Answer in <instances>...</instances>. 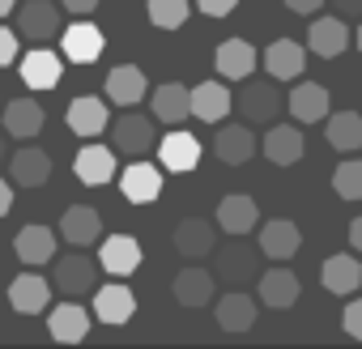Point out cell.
I'll use <instances>...</instances> for the list:
<instances>
[{"label":"cell","mask_w":362,"mask_h":349,"mask_svg":"<svg viewBox=\"0 0 362 349\" xmlns=\"http://www.w3.org/2000/svg\"><path fill=\"white\" fill-rule=\"evenodd\" d=\"M94 281H98V264L90 260V256H60L56 260V268H52V285L64 294V298H81V294H90L94 290Z\"/></svg>","instance_id":"cell-5"},{"label":"cell","mask_w":362,"mask_h":349,"mask_svg":"<svg viewBox=\"0 0 362 349\" xmlns=\"http://www.w3.org/2000/svg\"><path fill=\"white\" fill-rule=\"evenodd\" d=\"M0 119H5V132H9V136H22V141L39 136L43 124H47V115H43V107H39L35 98H13V102H5V107H0Z\"/></svg>","instance_id":"cell-29"},{"label":"cell","mask_w":362,"mask_h":349,"mask_svg":"<svg viewBox=\"0 0 362 349\" xmlns=\"http://www.w3.org/2000/svg\"><path fill=\"white\" fill-rule=\"evenodd\" d=\"M349 247H354V252L362 256V213H358V218L349 222Z\"/></svg>","instance_id":"cell-45"},{"label":"cell","mask_w":362,"mask_h":349,"mask_svg":"<svg viewBox=\"0 0 362 349\" xmlns=\"http://www.w3.org/2000/svg\"><path fill=\"white\" fill-rule=\"evenodd\" d=\"M260 64H264V73H269L273 81H294V77L303 73V64H307V52H303V43H294V39H277V43L264 47Z\"/></svg>","instance_id":"cell-19"},{"label":"cell","mask_w":362,"mask_h":349,"mask_svg":"<svg viewBox=\"0 0 362 349\" xmlns=\"http://www.w3.org/2000/svg\"><path fill=\"white\" fill-rule=\"evenodd\" d=\"M235 5H239V0H197V9L209 13V18H230Z\"/></svg>","instance_id":"cell-41"},{"label":"cell","mask_w":362,"mask_h":349,"mask_svg":"<svg viewBox=\"0 0 362 349\" xmlns=\"http://www.w3.org/2000/svg\"><path fill=\"white\" fill-rule=\"evenodd\" d=\"M60 5H52V0H26V5L18 9V30L35 43H47L60 35Z\"/></svg>","instance_id":"cell-12"},{"label":"cell","mask_w":362,"mask_h":349,"mask_svg":"<svg viewBox=\"0 0 362 349\" xmlns=\"http://www.w3.org/2000/svg\"><path fill=\"white\" fill-rule=\"evenodd\" d=\"M354 43H358V52H362V18H358V30H354Z\"/></svg>","instance_id":"cell-49"},{"label":"cell","mask_w":362,"mask_h":349,"mask_svg":"<svg viewBox=\"0 0 362 349\" xmlns=\"http://www.w3.org/2000/svg\"><path fill=\"white\" fill-rule=\"evenodd\" d=\"M286 9L298 13V18H315V13L324 9V0H286Z\"/></svg>","instance_id":"cell-42"},{"label":"cell","mask_w":362,"mask_h":349,"mask_svg":"<svg viewBox=\"0 0 362 349\" xmlns=\"http://www.w3.org/2000/svg\"><path fill=\"white\" fill-rule=\"evenodd\" d=\"M60 239L73 243V247H90V243H98V239H103V213L90 209V205H73V209H64V218H60Z\"/></svg>","instance_id":"cell-21"},{"label":"cell","mask_w":362,"mask_h":349,"mask_svg":"<svg viewBox=\"0 0 362 349\" xmlns=\"http://www.w3.org/2000/svg\"><path fill=\"white\" fill-rule=\"evenodd\" d=\"M341 324H345V332H349L354 341H362V298L349 294V307L341 311Z\"/></svg>","instance_id":"cell-39"},{"label":"cell","mask_w":362,"mask_h":349,"mask_svg":"<svg viewBox=\"0 0 362 349\" xmlns=\"http://www.w3.org/2000/svg\"><path fill=\"white\" fill-rule=\"evenodd\" d=\"M111 145H115L119 153H128V158H145V153L158 145L153 119H149V115H136V111L119 115V119L111 124Z\"/></svg>","instance_id":"cell-4"},{"label":"cell","mask_w":362,"mask_h":349,"mask_svg":"<svg viewBox=\"0 0 362 349\" xmlns=\"http://www.w3.org/2000/svg\"><path fill=\"white\" fill-rule=\"evenodd\" d=\"M13 9H18V0H0V18H9Z\"/></svg>","instance_id":"cell-47"},{"label":"cell","mask_w":362,"mask_h":349,"mask_svg":"<svg viewBox=\"0 0 362 349\" xmlns=\"http://www.w3.org/2000/svg\"><path fill=\"white\" fill-rule=\"evenodd\" d=\"M149 107H153V119L166 124V128H179L192 111H188V85H179V81H166L149 94Z\"/></svg>","instance_id":"cell-34"},{"label":"cell","mask_w":362,"mask_h":349,"mask_svg":"<svg viewBox=\"0 0 362 349\" xmlns=\"http://www.w3.org/2000/svg\"><path fill=\"white\" fill-rule=\"evenodd\" d=\"M13 252L22 264H47L56 256V230L52 226H22L13 239Z\"/></svg>","instance_id":"cell-35"},{"label":"cell","mask_w":362,"mask_h":349,"mask_svg":"<svg viewBox=\"0 0 362 349\" xmlns=\"http://www.w3.org/2000/svg\"><path fill=\"white\" fill-rule=\"evenodd\" d=\"M320 281H324L328 294L349 298V294L362 290V260L358 256H328L324 268H320Z\"/></svg>","instance_id":"cell-28"},{"label":"cell","mask_w":362,"mask_h":349,"mask_svg":"<svg viewBox=\"0 0 362 349\" xmlns=\"http://www.w3.org/2000/svg\"><path fill=\"white\" fill-rule=\"evenodd\" d=\"M256 226H260V209H256L252 196H243V192L222 196V205H218V230H226L235 239V235H252Z\"/></svg>","instance_id":"cell-20"},{"label":"cell","mask_w":362,"mask_h":349,"mask_svg":"<svg viewBox=\"0 0 362 349\" xmlns=\"http://www.w3.org/2000/svg\"><path fill=\"white\" fill-rule=\"evenodd\" d=\"M98 268L111 273V277H128L141 268V243L132 235H111L103 239V252H98Z\"/></svg>","instance_id":"cell-22"},{"label":"cell","mask_w":362,"mask_h":349,"mask_svg":"<svg viewBox=\"0 0 362 349\" xmlns=\"http://www.w3.org/2000/svg\"><path fill=\"white\" fill-rule=\"evenodd\" d=\"M94 315L111 328L128 324L136 315V294L124 285V281H111V285H94Z\"/></svg>","instance_id":"cell-11"},{"label":"cell","mask_w":362,"mask_h":349,"mask_svg":"<svg viewBox=\"0 0 362 349\" xmlns=\"http://www.w3.org/2000/svg\"><path fill=\"white\" fill-rule=\"evenodd\" d=\"M286 111L294 115V124H320L328 115V90L315 81H298L286 98Z\"/></svg>","instance_id":"cell-31"},{"label":"cell","mask_w":362,"mask_h":349,"mask_svg":"<svg viewBox=\"0 0 362 349\" xmlns=\"http://www.w3.org/2000/svg\"><path fill=\"white\" fill-rule=\"evenodd\" d=\"M188 13H192L188 0H149V22L158 30H179L188 22Z\"/></svg>","instance_id":"cell-38"},{"label":"cell","mask_w":362,"mask_h":349,"mask_svg":"<svg viewBox=\"0 0 362 349\" xmlns=\"http://www.w3.org/2000/svg\"><path fill=\"white\" fill-rule=\"evenodd\" d=\"M214 64H218V77H226V81H243V77H252V73L260 69V52H256L247 39H226V43L218 47Z\"/></svg>","instance_id":"cell-18"},{"label":"cell","mask_w":362,"mask_h":349,"mask_svg":"<svg viewBox=\"0 0 362 349\" xmlns=\"http://www.w3.org/2000/svg\"><path fill=\"white\" fill-rule=\"evenodd\" d=\"M214 153L226 166H243V162H252L260 153V141H256L252 124H222L218 136H214Z\"/></svg>","instance_id":"cell-6"},{"label":"cell","mask_w":362,"mask_h":349,"mask_svg":"<svg viewBox=\"0 0 362 349\" xmlns=\"http://www.w3.org/2000/svg\"><path fill=\"white\" fill-rule=\"evenodd\" d=\"M13 60H18V35L9 26H0V69L13 64Z\"/></svg>","instance_id":"cell-40"},{"label":"cell","mask_w":362,"mask_h":349,"mask_svg":"<svg viewBox=\"0 0 362 349\" xmlns=\"http://www.w3.org/2000/svg\"><path fill=\"white\" fill-rule=\"evenodd\" d=\"M145 94H149V81H145V73H141L136 64H115V69L107 73V102H115V107H136Z\"/></svg>","instance_id":"cell-25"},{"label":"cell","mask_w":362,"mask_h":349,"mask_svg":"<svg viewBox=\"0 0 362 349\" xmlns=\"http://www.w3.org/2000/svg\"><path fill=\"white\" fill-rule=\"evenodd\" d=\"M119 192L132 205H153L162 196V166H153L145 158H132L124 166V174H119Z\"/></svg>","instance_id":"cell-3"},{"label":"cell","mask_w":362,"mask_h":349,"mask_svg":"<svg viewBox=\"0 0 362 349\" xmlns=\"http://www.w3.org/2000/svg\"><path fill=\"white\" fill-rule=\"evenodd\" d=\"M324 136L337 153H354L362 149V115L358 111H337V115H324Z\"/></svg>","instance_id":"cell-36"},{"label":"cell","mask_w":362,"mask_h":349,"mask_svg":"<svg viewBox=\"0 0 362 349\" xmlns=\"http://www.w3.org/2000/svg\"><path fill=\"white\" fill-rule=\"evenodd\" d=\"M60 47H64V56L73 60V64H94L98 56H103V47H107V39H103V30L94 26V22H73L64 35H60Z\"/></svg>","instance_id":"cell-17"},{"label":"cell","mask_w":362,"mask_h":349,"mask_svg":"<svg viewBox=\"0 0 362 349\" xmlns=\"http://www.w3.org/2000/svg\"><path fill=\"white\" fill-rule=\"evenodd\" d=\"M60 77H64V64H60V56H56V52L35 47V52H26V56H22V81H26L30 90H56V85H60Z\"/></svg>","instance_id":"cell-30"},{"label":"cell","mask_w":362,"mask_h":349,"mask_svg":"<svg viewBox=\"0 0 362 349\" xmlns=\"http://www.w3.org/2000/svg\"><path fill=\"white\" fill-rule=\"evenodd\" d=\"M9 205H13V184H9V179H0V218L9 213Z\"/></svg>","instance_id":"cell-46"},{"label":"cell","mask_w":362,"mask_h":349,"mask_svg":"<svg viewBox=\"0 0 362 349\" xmlns=\"http://www.w3.org/2000/svg\"><path fill=\"white\" fill-rule=\"evenodd\" d=\"M9 302H13L18 315H39V311H47V302H52V281L39 277V273H22V277H13V285H9Z\"/></svg>","instance_id":"cell-26"},{"label":"cell","mask_w":362,"mask_h":349,"mask_svg":"<svg viewBox=\"0 0 362 349\" xmlns=\"http://www.w3.org/2000/svg\"><path fill=\"white\" fill-rule=\"evenodd\" d=\"M256 294H260V302H264V307L286 311V307H294V302H298V277H294L286 264H277V268H269V273H260V277H256Z\"/></svg>","instance_id":"cell-23"},{"label":"cell","mask_w":362,"mask_h":349,"mask_svg":"<svg viewBox=\"0 0 362 349\" xmlns=\"http://www.w3.org/2000/svg\"><path fill=\"white\" fill-rule=\"evenodd\" d=\"M107 124H111L107 98L81 94V98H73V102H69V128H73L77 136H98V132H107Z\"/></svg>","instance_id":"cell-32"},{"label":"cell","mask_w":362,"mask_h":349,"mask_svg":"<svg viewBox=\"0 0 362 349\" xmlns=\"http://www.w3.org/2000/svg\"><path fill=\"white\" fill-rule=\"evenodd\" d=\"M332 192L341 201H362V158H345L332 170Z\"/></svg>","instance_id":"cell-37"},{"label":"cell","mask_w":362,"mask_h":349,"mask_svg":"<svg viewBox=\"0 0 362 349\" xmlns=\"http://www.w3.org/2000/svg\"><path fill=\"white\" fill-rule=\"evenodd\" d=\"M5 141H9V132H0V162L9 158V145H5Z\"/></svg>","instance_id":"cell-48"},{"label":"cell","mask_w":362,"mask_h":349,"mask_svg":"<svg viewBox=\"0 0 362 349\" xmlns=\"http://www.w3.org/2000/svg\"><path fill=\"white\" fill-rule=\"evenodd\" d=\"M214 277L218 281H230V285H243V281H256L260 277V247H247L243 235H235L230 247H214Z\"/></svg>","instance_id":"cell-1"},{"label":"cell","mask_w":362,"mask_h":349,"mask_svg":"<svg viewBox=\"0 0 362 349\" xmlns=\"http://www.w3.org/2000/svg\"><path fill=\"white\" fill-rule=\"evenodd\" d=\"M73 174H77V184H86V188L111 184L115 179V149L111 145H86L73 158Z\"/></svg>","instance_id":"cell-13"},{"label":"cell","mask_w":362,"mask_h":349,"mask_svg":"<svg viewBox=\"0 0 362 349\" xmlns=\"http://www.w3.org/2000/svg\"><path fill=\"white\" fill-rule=\"evenodd\" d=\"M337 18H362V0H332Z\"/></svg>","instance_id":"cell-44"},{"label":"cell","mask_w":362,"mask_h":349,"mask_svg":"<svg viewBox=\"0 0 362 349\" xmlns=\"http://www.w3.org/2000/svg\"><path fill=\"white\" fill-rule=\"evenodd\" d=\"M60 9L64 13H77V18H90L98 9V0H60Z\"/></svg>","instance_id":"cell-43"},{"label":"cell","mask_w":362,"mask_h":349,"mask_svg":"<svg viewBox=\"0 0 362 349\" xmlns=\"http://www.w3.org/2000/svg\"><path fill=\"white\" fill-rule=\"evenodd\" d=\"M218 247V226L205 218H184L175 226V252L184 260H205Z\"/></svg>","instance_id":"cell-14"},{"label":"cell","mask_w":362,"mask_h":349,"mask_svg":"<svg viewBox=\"0 0 362 349\" xmlns=\"http://www.w3.org/2000/svg\"><path fill=\"white\" fill-rule=\"evenodd\" d=\"M256 298L252 294H243L239 285L230 290V294H222L218 298V307H214V315H218V328L222 332H247L252 324H256Z\"/></svg>","instance_id":"cell-27"},{"label":"cell","mask_w":362,"mask_h":349,"mask_svg":"<svg viewBox=\"0 0 362 349\" xmlns=\"http://www.w3.org/2000/svg\"><path fill=\"white\" fill-rule=\"evenodd\" d=\"M239 115L243 124H273L281 115V94H277V81H247L239 85Z\"/></svg>","instance_id":"cell-2"},{"label":"cell","mask_w":362,"mask_h":349,"mask_svg":"<svg viewBox=\"0 0 362 349\" xmlns=\"http://www.w3.org/2000/svg\"><path fill=\"white\" fill-rule=\"evenodd\" d=\"M354 39H349V26H345V18H311V30H307V47L320 56V60H337L345 47H349Z\"/></svg>","instance_id":"cell-15"},{"label":"cell","mask_w":362,"mask_h":349,"mask_svg":"<svg viewBox=\"0 0 362 349\" xmlns=\"http://www.w3.org/2000/svg\"><path fill=\"white\" fill-rule=\"evenodd\" d=\"M153 149H158L162 170H175V174H184V170H192L201 162V141L192 132H184V128H170Z\"/></svg>","instance_id":"cell-8"},{"label":"cell","mask_w":362,"mask_h":349,"mask_svg":"<svg viewBox=\"0 0 362 349\" xmlns=\"http://www.w3.org/2000/svg\"><path fill=\"white\" fill-rule=\"evenodd\" d=\"M9 179H18V188H43L52 179V153L39 145H26L13 153L9 162Z\"/></svg>","instance_id":"cell-24"},{"label":"cell","mask_w":362,"mask_h":349,"mask_svg":"<svg viewBox=\"0 0 362 349\" xmlns=\"http://www.w3.org/2000/svg\"><path fill=\"white\" fill-rule=\"evenodd\" d=\"M303 149H307V141H303V132H298V124H269V132H264V141H260V153L273 162V166H294L298 158H303Z\"/></svg>","instance_id":"cell-9"},{"label":"cell","mask_w":362,"mask_h":349,"mask_svg":"<svg viewBox=\"0 0 362 349\" xmlns=\"http://www.w3.org/2000/svg\"><path fill=\"white\" fill-rule=\"evenodd\" d=\"M256 247H260V256H269V260L286 264V260H294V256H298V247H303V235H298V226H294V222H286V218H273V222H264V226H260V239H256Z\"/></svg>","instance_id":"cell-10"},{"label":"cell","mask_w":362,"mask_h":349,"mask_svg":"<svg viewBox=\"0 0 362 349\" xmlns=\"http://www.w3.org/2000/svg\"><path fill=\"white\" fill-rule=\"evenodd\" d=\"M47 328H52V336L60 341V345H77V341H86L90 336V315H86V307L81 302H60V307H52V315H47Z\"/></svg>","instance_id":"cell-33"},{"label":"cell","mask_w":362,"mask_h":349,"mask_svg":"<svg viewBox=\"0 0 362 349\" xmlns=\"http://www.w3.org/2000/svg\"><path fill=\"white\" fill-rule=\"evenodd\" d=\"M170 290H175V302L179 307H209L214 294H218V277L209 268H201V264H188V268L175 273Z\"/></svg>","instance_id":"cell-7"},{"label":"cell","mask_w":362,"mask_h":349,"mask_svg":"<svg viewBox=\"0 0 362 349\" xmlns=\"http://www.w3.org/2000/svg\"><path fill=\"white\" fill-rule=\"evenodd\" d=\"M230 107H235V98L222 81H201V85L188 90V111L205 124H222L230 115Z\"/></svg>","instance_id":"cell-16"}]
</instances>
